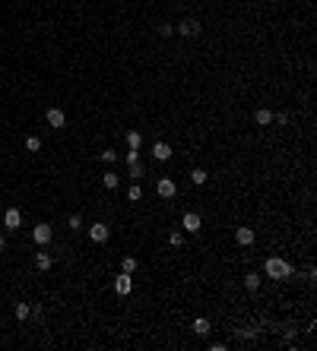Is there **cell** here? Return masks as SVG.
Here are the masks:
<instances>
[{
	"label": "cell",
	"instance_id": "cell-1",
	"mask_svg": "<svg viewBox=\"0 0 317 351\" xmlns=\"http://www.w3.org/2000/svg\"><path fill=\"white\" fill-rule=\"evenodd\" d=\"M263 272L270 278H289L292 275V266L285 263V259H279V256H270L267 259V266H263Z\"/></svg>",
	"mask_w": 317,
	"mask_h": 351
},
{
	"label": "cell",
	"instance_id": "cell-2",
	"mask_svg": "<svg viewBox=\"0 0 317 351\" xmlns=\"http://www.w3.org/2000/svg\"><path fill=\"white\" fill-rule=\"evenodd\" d=\"M155 193H159L162 199H171L178 193V184L171 177H159V180H155Z\"/></svg>",
	"mask_w": 317,
	"mask_h": 351
},
{
	"label": "cell",
	"instance_id": "cell-3",
	"mask_svg": "<svg viewBox=\"0 0 317 351\" xmlns=\"http://www.w3.org/2000/svg\"><path fill=\"white\" fill-rule=\"evenodd\" d=\"M51 238H54V231H51V225H45V222L32 228V240H35V244L45 247V244H51Z\"/></svg>",
	"mask_w": 317,
	"mask_h": 351
},
{
	"label": "cell",
	"instance_id": "cell-4",
	"mask_svg": "<svg viewBox=\"0 0 317 351\" xmlns=\"http://www.w3.org/2000/svg\"><path fill=\"white\" fill-rule=\"evenodd\" d=\"M19 225H22V212L16 206H10L7 212H3V228H7V231H16Z\"/></svg>",
	"mask_w": 317,
	"mask_h": 351
},
{
	"label": "cell",
	"instance_id": "cell-5",
	"mask_svg": "<svg viewBox=\"0 0 317 351\" xmlns=\"http://www.w3.org/2000/svg\"><path fill=\"white\" fill-rule=\"evenodd\" d=\"M89 238H92V240H95V244H105V240H108V238H111V228H108V225H105V222H95V225H92V228H89Z\"/></svg>",
	"mask_w": 317,
	"mask_h": 351
},
{
	"label": "cell",
	"instance_id": "cell-6",
	"mask_svg": "<svg viewBox=\"0 0 317 351\" xmlns=\"http://www.w3.org/2000/svg\"><path fill=\"white\" fill-rule=\"evenodd\" d=\"M175 29L184 35V38H197V35H200V22H197V19H181Z\"/></svg>",
	"mask_w": 317,
	"mask_h": 351
},
{
	"label": "cell",
	"instance_id": "cell-7",
	"mask_svg": "<svg viewBox=\"0 0 317 351\" xmlns=\"http://www.w3.org/2000/svg\"><path fill=\"white\" fill-rule=\"evenodd\" d=\"M45 120H48V127H54V130H61L64 124H67V114L61 111V108H48V114H45Z\"/></svg>",
	"mask_w": 317,
	"mask_h": 351
},
{
	"label": "cell",
	"instance_id": "cell-8",
	"mask_svg": "<svg viewBox=\"0 0 317 351\" xmlns=\"http://www.w3.org/2000/svg\"><path fill=\"white\" fill-rule=\"evenodd\" d=\"M115 291H117V294H121V298H127V294H130V291H133V278H130V275H127V272H121V275H117V278H115Z\"/></svg>",
	"mask_w": 317,
	"mask_h": 351
},
{
	"label": "cell",
	"instance_id": "cell-9",
	"mask_svg": "<svg viewBox=\"0 0 317 351\" xmlns=\"http://www.w3.org/2000/svg\"><path fill=\"white\" fill-rule=\"evenodd\" d=\"M181 228H184V231H187V234H197V231H200V228H203V219H200V215H197V212H187V215H184V219H181Z\"/></svg>",
	"mask_w": 317,
	"mask_h": 351
},
{
	"label": "cell",
	"instance_id": "cell-10",
	"mask_svg": "<svg viewBox=\"0 0 317 351\" xmlns=\"http://www.w3.org/2000/svg\"><path fill=\"white\" fill-rule=\"evenodd\" d=\"M152 159L155 161H168L171 159V146H168V143H155V146H152Z\"/></svg>",
	"mask_w": 317,
	"mask_h": 351
},
{
	"label": "cell",
	"instance_id": "cell-11",
	"mask_svg": "<svg viewBox=\"0 0 317 351\" xmlns=\"http://www.w3.org/2000/svg\"><path fill=\"white\" fill-rule=\"evenodd\" d=\"M235 240L241 247H250L254 244V228H235Z\"/></svg>",
	"mask_w": 317,
	"mask_h": 351
},
{
	"label": "cell",
	"instance_id": "cell-12",
	"mask_svg": "<svg viewBox=\"0 0 317 351\" xmlns=\"http://www.w3.org/2000/svg\"><path fill=\"white\" fill-rule=\"evenodd\" d=\"M51 266H54V259L48 256L45 250H41V253H35V269H38V272H48Z\"/></svg>",
	"mask_w": 317,
	"mask_h": 351
},
{
	"label": "cell",
	"instance_id": "cell-13",
	"mask_svg": "<svg viewBox=\"0 0 317 351\" xmlns=\"http://www.w3.org/2000/svg\"><path fill=\"white\" fill-rule=\"evenodd\" d=\"M254 124H257V127H270V124H273V111H267V108H260V111L254 114Z\"/></svg>",
	"mask_w": 317,
	"mask_h": 351
},
{
	"label": "cell",
	"instance_id": "cell-14",
	"mask_svg": "<svg viewBox=\"0 0 317 351\" xmlns=\"http://www.w3.org/2000/svg\"><path fill=\"white\" fill-rule=\"evenodd\" d=\"M143 146V133L140 130H130L127 133V149H140Z\"/></svg>",
	"mask_w": 317,
	"mask_h": 351
},
{
	"label": "cell",
	"instance_id": "cell-15",
	"mask_svg": "<svg viewBox=\"0 0 317 351\" xmlns=\"http://www.w3.org/2000/svg\"><path fill=\"white\" fill-rule=\"evenodd\" d=\"M244 288H248V291H257V288H260V275H257V272H248V275H244Z\"/></svg>",
	"mask_w": 317,
	"mask_h": 351
},
{
	"label": "cell",
	"instance_id": "cell-16",
	"mask_svg": "<svg viewBox=\"0 0 317 351\" xmlns=\"http://www.w3.org/2000/svg\"><path fill=\"white\" fill-rule=\"evenodd\" d=\"M13 313H16V319H26V317H32V307H29V304H22V301H19V304L13 307Z\"/></svg>",
	"mask_w": 317,
	"mask_h": 351
},
{
	"label": "cell",
	"instance_id": "cell-17",
	"mask_svg": "<svg viewBox=\"0 0 317 351\" xmlns=\"http://www.w3.org/2000/svg\"><path fill=\"white\" fill-rule=\"evenodd\" d=\"M194 332H197V335H209V319H194Z\"/></svg>",
	"mask_w": 317,
	"mask_h": 351
},
{
	"label": "cell",
	"instance_id": "cell-18",
	"mask_svg": "<svg viewBox=\"0 0 317 351\" xmlns=\"http://www.w3.org/2000/svg\"><path fill=\"white\" fill-rule=\"evenodd\" d=\"M101 184L108 187V190H115V187L121 184V180H117V174H115V171H108V174H101Z\"/></svg>",
	"mask_w": 317,
	"mask_h": 351
},
{
	"label": "cell",
	"instance_id": "cell-19",
	"mask_svg": "<svg viewBox=\"0 0 317 351\" xmlns=\"http://www.w3.org/2000/svg\"><path fill=\"white\" fill-rule=\"evenodd\" d=\"M143 174H146V168L140 165V159H136V161H130V177H133V180H140Z\"/></svg>",
	"mask_w": 317,
	"mask_h": 351
},
{
	"label": "cell",
	"instance_id": "cell-20",
	"mask_svg": "<svg viewBox=\"0 0 317 351\" xmlns=\"http://www.w3.org/2000/svg\"><path fill=\"white\" fill-rule=\"evenodd\" d=\"M133 269H136V259H133V256H124V259H121V272L133 275Z\"/></svg>",
	"mask_w": 317,
	"mask_h": 351
},
{
	"label": "cell",
	"instance_id": "cell-21",
	"mask_svg": "<svg viewBox=\"0 0 317 351\" xmlns=\"http://www.w3.org/2000/svg\"><path fill=\"white\" fill-rule=\"evenodd\" d=\"M190 180H194L197 187H200V184H206V171H203V168H194V171H190Z\"/></svg>",
	"mask_w": 317,
	"mask_h": 351
},
{
	"label": "cell",
	"instance_id": "cell-22",
	"mask_svg": "<svg viewBox=\"0 0 317 351\" xmlns=\"http://www.w3.org/2000/svg\"><path fill=\"white\" fill-rule=\"evenodd\" d=\"M168 244L171 247H184V231H171L168 234Z\"/></svg>",
	"mask_w": 317,
	"mask_h": 351
},
{
	"label": "cell",
	"instance_id": "cell-23",
	"mask_svg": "<svg viewBox=\"0 0 317 351\" xmlns=\"http://www.w3.org/2000/svg\"><path fill=\"white\" fill-rule=\"evenodd\" d=\"M38 149H41V139L38 136H29L26 139V152H38Z\"/></svg>",
	"mask_w": 317,
	"mask_h": 351
},
{
	"label": "cell",
	"instance_id": "cell-24",
	"mask_svg": "<svg viewBox=\"0 0 317 351\" xmlns=\"http://www.w3.org/2000/svg\"><path fill=\"white\" fill-rule=\"evenodd\" d=\"M171 32H175V26H171V22H159V35H162V38H168Z\"/></svg>",
	"mask_w": 317,
	"mask_h": 351
},
{
	"label": "cell",
	"instance_id": "cell-25",
	"mask_svg": "<svg viewBox=\"0 0 317 351\" xmlns=\"http://www.w3.org/2000/svg\"><path fill=\"white\" fill-rule=\"evenodd\" d=\"M101 161H108V165H115V161H117V152H115V149H105V152H101Z\"/></svg>",
	"mask_w": 317,
	"mask_h": 351
},
{
	"label": "cell",
	"instance_id": "cell-26",
	"mask_svg": "<svg viewBox=\"0 0 317 351\" xmlns=\"http://www.w3.org/2000/svg\"><path fill=\"white\" fill-rule=\"evenodd\" d=\"M83 228V215H70V231H80Z\"/></svg>",
	"mask_w": 317,
	"mask_h": 351
},
{
	"label": "cell",
	"instance_id": "cell-27",
	"mask_svg": "<svg viewBox=\"0 0 317 351\" xmlns=\"http://www.w3.org/2000/svg\"><path fill=\"white\" fill-rule=\"evenodd\" d=\"M140 196H143V190H140V187L133 184V187H130V190H127V199H133V203H136V199H140Z\"/></svg>",
	"mask_w": 317,
	"mask_h": 351
},
{
	"label": "cell",
	"instance_id": "cell-28",
	"mask_svg": "<svg viewBox=\"0 0 317 351\" xmlns=\"http://www.w3.org/2000/svg\"><path fill=\"white\" fill-rule=\"evenodd\" d=\"M273 120H276L279 127H285V124H289V114H283V111H279V114H273Z\"/></svg>",
	"mask_w": 317,
	"mask_h": 351
},
{
	"label": "cell",
	"instance_id": "cell-29",
	"mask_svg": "<svg viewBox=\"0 0 317 351\" xmlns=\"http://www.w3.org/2000/svg\"><path fill=\"white\" fill-rule=\"evenodd\" d=\"M136 159H140V149H127V165H130V161H136Z\"/></svg>",
	"mask_w": 317,
	"mask_h": 351
},
{
	"label": "cell",
	"instance_id": "cell-30",
	"mask_svg": "<svg viewBox=\"0 0 317 351\" xmlns=\"http://www.w3.org/2000/svg\"><path fill=\"white\" fill-rule=\"evenodd\" d=\"M3 250H7V234L0 231V253H3Z\"/></svg>",
	"mask_w": 317,
	"mask_h": 351
}]
</instances>
